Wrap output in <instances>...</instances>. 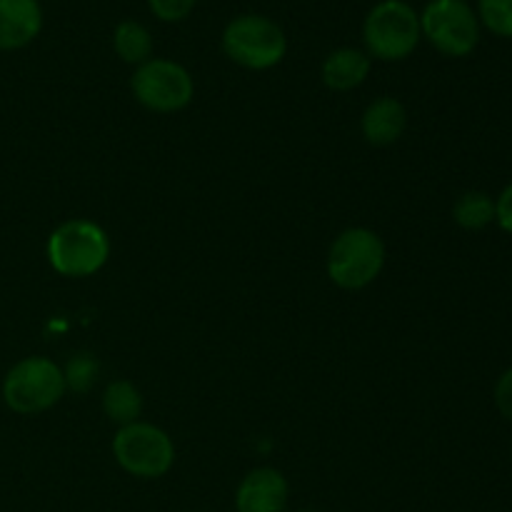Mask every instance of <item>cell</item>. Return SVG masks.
I'll list each match as a JSON object with an SVG mask.
<instances>
[{
  "instance_id": "7",
  "label": "cell",
  "mask_w": 512,
  "mask_h": 512,
  "mask_svg": "<svg viewBox=\"0 0 512 512\" xmlns=\"http://www.w3.org/2000/svg\"><path fill=\"white\" fill-rule=\"evenodd\" d=\"M113 455L115 463L133 478L155 480L173 468L175 445L163 428L138 420L118 428L113 438Z\"/></svg>"
},
{
  "instance_id": "10",
  "label": "cell",
  "mask_w": 512,
  "mask_h": 512,
  "mask_svg": "<svg viewBox=\"0 0 512 512\" xmlns=\"http://www.w3.org/2000/svg\"><path fill=\"white\" fill-rule=\"evenodd\" d=\"M43 30L40 0H0V50H20Z\"/></svg>"
},
{
  "instance_id": "19",
  "label": "cell",
  "mask_w": 512,
  "mask_h": 512,
  "mask_svg": "<svg viewBox=\"0 0 512 512\" xmlns=\"http://www.w3.org/2000/svg\"><path fill=\"white\" fill-rule=\"evenodd\" d=\"M495 408L505 420L512 423V368L505 370L495 383Z\"/></svg>"
},
{
  "instance_id": "9",
  "label": "cell",
  "mask_w": 512,
  "mask_h": 512,
  "mask_svg": "<svg viewBox=\"0 0 512 512\" xmlns=\"http://www.w3.org/2000/svg\"><path fill=\"white\" fill-rule=\"evenodd\" d=\"M288 480L275 468H255L235 490V512H285Z\"/></svg>"
},
{
  "instance_id": "15",
  "label": "cell",
  "mask_w": 512,
  "mask_h": 512,
  "mask_svg": "<svg viewBox=\"0 0 512 512\" xmlns=\"http://www.w3.org/2000/svg\"><path fill=\"white\" fill-rule=\"evenodd\" d=\"M453 220L463 230H483L495 223V200L483 190H468L453 205Z\"/></svg>"
},
{
  "instance_id": "21",
  "label": "cell",
  "mask_w": 512,
  "mask_h": 512,
  "mask_svg": "<svg viewBox=\"0 0 512 512\" xmlns=\"http://www.w3.org/2000/svg\"><path fill=\"white\" fill-rule=\"evenodd\" d=\"M298 512H315V510H298Z\"/></svg>"
},
{
  "instance_id": "5",
  "label": "cell",
  "mask_w": 512,
  "mask_h": 512,
  "mask_svg": "<svg viewBox=\"0 0 512 512\" xmlns=\"http://www.w3.org/2000/svg\"><path fill=\"white\" fill-rule=\"evenodd\" d=\"M385 268V243L375 230L348 228L328 250V278L343 290H363Z\"/></svg>"
},
{
  "instance_id": "16",
  "label": "cell",
  "mask_w": 512,
  "mask_h": 512,
  "mask_svg": "<svg viewBox=\"0 0 512 512\" xmlns=\"http://www.w3.org/2000/svg\"><path fill=\"white\" fill-rule=\"evenodd\" d=\"M475 13L485 30L512 40V0H478Z\"/></svg>"
},
{
  "instance_id": "2",
  "label": "cell",
  "mask_w": 512,
  "mask_h": 512,
  "mask_svg": "<svg viewBox=\"0 0 512 512\" xmlns=\"http://www.w3.org/2000/svg\"><path fill=\"white\" fill-rule=\"evenodd\" d=\"M423 40L420 13L405 0H380L363 20L365 53L383 63L410 58Z\"/></svg>"
},
{
  "instance_id": "14",
  "label": "cell",
  "mask_w": 512,
  "mask_h": 512,
  "mask_svg": "<svg viewBox=\"0 0 512 512\" xmlns=\"http://www.w3.org/2000/svg\"><path fill=\"white\" fill-rule=\"evenodd\" d=\"M113 50L123 63L138 68L153 58V35L138 20H120L113 30Z\"/></svg>"
},
{
  "instance_id": "8",
  "label": "cell",
  "mask_w": 512,
  "mask_h": 512,
  "mask_svg": "<svg viewBox=\"0 0 512 512\" xmlns=\"http://www.w3.org/2000/svg\"><path fill=\"white\" fill-rule=\"evenodd\" d=\"M133 98L153 113H178L193 103L195 80L180 63L168 58H150L138 65L130 78Z\"/></svg>"
},
{
  "instance_id": "11",
  "label": "cell",
  "mask_w": 512,
  "mask_h": 512,
  "mask_svg": "<svg viewBox=\"0 0 512 512\" xmlns=\"http://www.w3.org/2000/svg\"><path fill=\"white\" fill-rule=\"evenodd\" d=\"M405 128H408V110L393 95L375 98L360 118L363 138L375 148H388V145L398 143Z\"/></svg>"
},
{
  "instance_id": "18",
  "label": "cell",
  "mask_w": 512,
  "mask_h": 512,
  "mask_svg": "<svg viewBox=\"0 0 512 512\" xmlns=\"http://www.w3.org/2000/svg\"><path fill=\"white\" fill-rule=\"evenodd\" d=\"M198 0H148L150 13L163 23H180L195 10Z\"/></svg>"
},
{
  "instance_id": "20",
  "label": "cell",
  "mask_w": 512,
  "mask_h": 512,
  "mask_svg": "<svg viewBox=\"0 0 512 512\" xmlns=\"http://www.w3.org/2000/svg\"><path fill=\"white\" fill-rule=\"evenodd\" d=\"M495 223L500 225V230L512 235V183L503 188V193L495 198Z\"/></svg>"
},
{
  "instance_id": "4",
  "label": "cell",
  "mask_w": 512,
  "mask_h": 512,
  "mask_svg": "<svg viewBox=\"0 0 512 512\" xmlns=\"http://www.w3.org/2000/svg\"><path fill=\"white\" fill-rule=\"evenodd\" d=\"M223 53L245 70H270L283 63L288 38L268 15L245 13L225 25Z\"/></svg>"
},
{
  "instance_id": "17",
  "label": "cell",
  "mask_w": 512,
  "mask_h": 512,
  "mask_svg": "<svg viewBox=\"0 0 512 512\" xmlns=\"http://www.w3.org/2000/svg\"><path fill=\"white\" fill-rule=\"evenodd\" d=\"M100 373V363L95 360V355L90 353H78L68 360V365L63 368L65 375V388L73 390V393H88L95 385Z\"/></svg>"
},
{
  "instance_id": "1",
  "label": "cell",
  "mask_w": 512,
  "mask_h": 512,
  "mask_svg": "<svg viewBox=\"0 0 512 512\" xmlns=\"http://www.w3.org/2000/svg\"><path fill=\"white\" fill-rule=\"evenodd\" d=\"M48 263L63 278H90L110 258V238L98 223L73 218L60 223L48 238Z\"/></svg>"
},
{
  "instance_id": "3",
  "label": "cell",
  "mask_w": 512,
  "mask_h": 512,
  "mask_svg": "<svg viewBox=\"0 0 512 512\" xmlns=\"http://www.w3.org/2000/svg\"><path fill=\"white\" fill-rule=\"evenodd\" d=\"M65 390L63 368L45 355L18 360L3 378L5 405L18 415L45 413L60 403Z\"/></svg>"
},
{
  "instance_id": "13",
  "label": "cell",
  "mask_w": 512,
  "mask_h": 512,
  "mask_svg": "<svg viewBox=\"0 0 512 512\" xmlns=\"http://www.w3.org/2000/svg\"><path fill=\"white\" fill-rule=\"evenodd\" d=\"M103 413L118 428L138 423L143 415V395L130 380H113L103 390Z\"/></svg>"
},
{
  "instance_id": "6",
  "label": "cell",
  "mask_w": 512,
  "mask_h": 512,
  "mask_svg": "<svg viewBox=\"0 0 512 512\" xmlns=\"http://www.w3.org/2000/svg\"><path fill=\"white\" fill-rule=\"evenodd\" d=\"M420 33L445 58H468L483 25L468 0H430L420 13Z\"/></svg>"
},
{
  "instance_id": "12",
  "label": "cell",
  "mask_w": 512,
  "mask_h": 512,
  "mask_svg": "<svg viewBox=\"0 0 512 512\" xmlns=\"http://www.w3.org/2000/svg\"><path fill=\"white\" fill-rule=\"evenodd\" d=\"M373 58L360 48H335L320 65V78L325 88L335 93H348V90L360 88L368 80Z\"/></svg>"
}]
</instances>
